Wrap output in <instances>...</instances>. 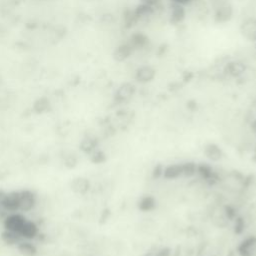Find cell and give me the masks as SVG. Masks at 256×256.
I'll use <instances>...</instances> for the list:
<instances>
[{
    "instance_id": "cell-1",
    "label": "cell",
    "mask_w": 256,
    "mask_h": 256,
    "mask_svg": "<svg viewBox=\"0 0 256 256\" xmlns=\"http://www.w3.org/2000/svg\"><path fill=\"white\" fill-rule=\"evenodd\" d=\"M27 217L24 215V213L21 212H13L7 213L3 218V228L5 230L13 231L18 233L20 235V231L22 230Z\"/></svg>"
},
{
    "instance_id": "cell-2",
    "label": "cell",
    "mask_w": 256,
    "mask_h": 256,
    "mask_svg": "<svg viewBox=\"0 0 256 256\" xmlns=\"http://www.w3.org/2000/svg\"><path fill=\"white\" fill-rule=\"evenodd\" d=\"M0 208L7 213L20 212V190H13L5 192L1 201Z\"/></svg>"
},
{
    "instance_id": "cell-3",
    "label": "cell",
    "mask_w": 256,
    "mask_h": 256,
    "mask_svg": "<svg viewBox=\"0 0 256 256\" xmlns=\"http://www.w3.org/2000/svg\"><path fill=\"white\" fill-rule=\"evenodd\" d=\"M37 204V195L29 189L20 190V212L27 213L32 211Z\"/></svg>"
},
{
    "instance_id": "cell-4",
    "label": "cell",
    "mask_w": 256,
    "mask_h": 256,
    "mask_svg": "<svg viewBox=\"0 0 256 256\" xmlns=\"http://www.w3.org/2000/svg\"><path fill=\"white\" fill-rule=\"evenodd\" d=\"M233 15V8L228 0H218V4L215 6L214 19L217 23H225L231 19Z\"/></svg>"
},
{
    "instance_id": "cell-5",
    "label": "cell",
    "mask_w": 256,
    "mask_h": 256,
    "mask_svg": "<svg viewBox=\"0 0 256 256\" xmlns=\"http://www.w3.org/2000/svg\"><path fill=\"white\" fill-rule=\"evenodd\" d=\"M240 33L246 40L256 42V17H249L242 21Z\"/></svg>"
},
{
    "instance_id": "cell-6",
    "label": "cell",
    "mask_w": 256,
    "mask_h": 256,
    "mask_svg": "<svg viewBox=\"0 0 256 256\" xmlns=\"http://www.w3.org/2000/svg\"><path fill=\"white\" fill-rule=\"evenodd\" d=\"M135 92L136 87L134 84L130 82L122 83L115 92V99L118 102H127L134 96Z\"/></svg>"
},
{
    "instance_id": "cell-7",
    "label": "cell",
    "mask_w": 256,
    "mask_h": 256,
    "mask_svg": "<svg viewBox=\"0 0 256 256\" xmlns=\"http://www.w3.org/2000/svg\"><path fill=\"white\" fill-rule=\"evenodd\" d=\"M240 256H254L256 254V236H248L237 247Z\"/></svg>"
},
{
    "instance_id": "cell-8",
    "label": "cell",
    "mask_w": 256,
    "mask_h": 256,
    "mask_svg": "<svg viewBox=\"0 0 256 256\" xmlns=\"http://www.w3.org/2000/svg\"><path fill=\"white\" fill-rule=\"evenodd\" d=\"M156 76V70L150 65L140 66L135 72V79L139 83L151 82Z\"/></svg>"
},
{
    "instance_id": "cell-9",
    "label": "cell",
    "mask_w": 256,
    "mask_h": 256,
    "mask_svg": "<svg viewBox=\"0 0 256 256\" xmlns=\"http://www.w3.org/2000/svg\"><path fill=\"white\" fill-rule=\"evenodd\" d=\"M39 227L33 221L27 218L22 230L20 231V236L25 240H34L39 235Z\"/></svg>"
},
{
    "instance_id": "cell-10",
    "label": "cell",
    "mask_w": 256,
    "mask_h": 256,
    "mask_svg": "<svg viewBox=\"0 0 256 256\" xmlns=\"http://www.w3.org/2000/svg\"><path fill=\"white\" fill-rule=\"evenodd\" d=\"M204 155L206 156L207 159H209L210 161L213 162H216L219 161L223 158L224 153L223 150L221 149L220 146H218L215 143H209L204 147Z\"/></svg>"
},
{
    "instance_id": "cell-11",
    "label": "cell",
    "mask_w": 256,
    "mask_h": 256,
    "mask_svg": "<svg viewBox=\"0 0 256 256\" xmlns=\"http://www.w3.org/2000/svg\"><path fill=\"white\" fill-rule=\"evenodd\" d=\"M162 176L167 180H174L183 177V166L181 164H171L163 168Z\"/></svg>"
},
{
    "instance_id": "cell-12",
    "label": "cell",
    "mask_w": 256,
    "mask_h": 256,
    "mask_svg": "<svg viewBox=\"0 0 256 256\" xmlns=\"http://www.w3.org/2000/svg\"><path fill=\"white\" fill-rule=\"evenodd\" d=\"M134 52V49L129 43H123L117 46L113 51V59L117 62H123L129 58Z\"/></svg>"
},
{
    "instance_id": "cell-13",
    "label": "cell",
    "mask_w": 256,
    "mask_h": 256,
    "mask_svg": "<svg viewBox=\"0 0 256 256\" xmlns=\"http://www.w3.org/2000/svg\"><path fill=\"white\" fill-rule=\"evenodd\" d=\"M169 18H170V22L172 24L181 23L185 18V9L183 5L172 3L171 9H170Z\"/></svg>"
},
{
    "instance_id": "cell-14",
    "label": "cell",
    "mask_w": 256,
    "mask_h": 256,
    "mask_svg": "<svg viewBox=\"0 0 256 256\" xmlns=\"http://www.w3.org/2000/svg\"><path fill=\"white\" fill-rule=\"evenodd\" d=\"M245 70H246L245 65L242 62L239 61H231L225 67V72L232 77L241 76L245 72Z\"/></svg>"
},
{
    "instance_id": "cell-15",
    "label": "cell",
    "mask_w": 256,
    "mask_h": 256,
    "mask_svg": "<svg viewBox=\"0 0 256 256\" xmlns=\"http://www.w3.org/2000/svg\"><path fill=\"white\" fill-rule=\"evenodd\" d=\"M17 250L19 251L20 254H22L24 256H35L38 252V249L35 244L31 242V240H25L23 239L22 241H20L17 246Z\"/></svg>"
},
{
    "instance_id": "cell-16",
    "label": "cell",
    "mask_w": 256,
    "mask_h": 256,
    "mask_svg": "<svg viewBox=\"0 0 256 256\" xmlns=\"http://www.w3.org/2000/svg\"><path fill=\"white\" fill-rule=\"evenodd\" d=\"M0 237H1L2 241L6 245H9V246H17V244L20 241L23 240V238L21 237L18 233L9 231V230H5V229L1 232V236Z\"/></svg>"
},
{
    "instance_id": "cell-17",
    "label": "cell",
    "mask_w": 256,
    "mask_h": 256,
    "mask_svg": "<svg viewBox=\"0 0 256 256\" xmlns=\"http://www.w3.org/2000/svg\"><path fill=\"white\" fill-rule=\"evenodd\" d=\"M71 187H72V190L74 192H76V193L83 194V193H86V192L89 190L90 183H89L88 179H86V178L78 177V178H75L72 181Z\"/></svg>"
},
{
    "instance_id": "cell-18",
    "label": "cell",
    "mask_w": 256,
    "mask_h": 256,
    "mask_svg": "<svg viewBox=\"0 0 256 256\" xmlns=\"http://www.w3.org/2000/svg\"><path fill=\"white\" fill-rule=\"evenodd\" d=\"M134 50L141 49L145 47L148 43V38L143 33H133L130 37V41L128 42Z\"/></svg>"
},
{
    "instance_id": "cell-19",
    "label": "cell",
    "mask_w": 256,
    "mask_h": 256,
    "mask_svg": "<svg viewBox=\"0 0 256 256\" xmlns=\"http://www.w3.org/2000/svg\"><path fill=\"white\" fill-rule=\"evenodd\" d=\"M156 207V200L151 195H145L138 201V208L143 212L152 211Z\"/></svg>"
},
{
    "instance_id": "cell-20",
    "label": "cell",
    "mask_w": 256,
    "mask_h": 256,
    "mask_svg": "<svg viewBox=\"0 0 256 256\" xmlns=\"http://www.w3.org/2000/svg\"><path fill=\"white\" fill-rule=\"evenodd\" d=\"M135 14V17L137 19V21L139 19H143V18H148L149 16H151L154 13V8L149 6L147 4L141 3L140 5H138L136 7V9L133 11Z\"/></svg>"
},
{
    "instance_id": "cell-21",
    "label": "cell",
    "mask_w": 256,
    "mask_h": 256,
    "mask_svg": "<svg viewBox=\"0 0 256 256\" xmlns=\"http://www.w3.org/2000/svg\"><path fill=\"white\" fill-rule=\"evenodd\" d=\"M33 109L36 113L41 114V113H44L47 112L50 109V102L49 99H47L46 97H40L38 98L34 104H33Z\"/></svg>"
},
{
    "instance_id": "cell-22",
    "label": "cell",
    "mask_w": 256,
    "mask_h": 256,
    "mask_svg": "<svg viewBox=\"0 0 256 256\" xmlns=\"http://www.w3.org/2000/svg\"><path fill=\"white\" fill-rule=\"evenodd\" d=\"M183 177H191L197 173V165L193 162L182 163Z\"/></svg>"
},
{
    "instance_id": "cell-23",
    "label": "cell",
    "mask_w": 256,
    "mask_h": 256,
    "mask_svg": "<svg viewBox=\"0 0 256 256\" xmlns=\"http://www.w3.org/2000/svg\"><path fill=\"white\" fill-rule=\"evenodd\" d=\"M197 173H199L206 180H209V179L213 178V176H214V172H213L212 168L208 165L197 166Z\"/></svg>"
},
{
    "instance_id": "cell-24",
    "label": "cell",
    "mask_w": 256,
    "mask_h": 256,
    "mask_svg": "<svg viewBox=\"0 0 256 256\" xmlns=\"http://www.w3.org/2000/svg\"><path fill=\"white\" fill-rule=\"evenodd\" d=\"M244 227H245V224H244V221L242 218H236L235 219V225H234V230H235V232L237 234H241L244 230Z\"/></svg>"
},
{
    "instance_id": "cell-25",
    "label": "cell",
    "mask_w": 256,
    "mask_h": 256,
    "mask_svg": "<svg viewBox=\"0 0 256 256\" xmlns=\"http://www.w3.org/2000/svg\"><path fill=\"white\" fill-rule=\"evenodd\" d=\"M171 252L172 250L169 247H162L155 252L154 256H171Z\"/></svg>"
},
{
    "instance_id": "cell-26",
    "label": "cell",
    "mask_w": 256,
    "mask_h": 256,
    "mask_svg": "<svg viewBox=\"0 0 256 256\" xmlns=\"http://www.w3.org/2000/svg\"><path fill=\"white\" fill-rule=\"evenodd\" d=\"M161 2V0H141V3H144V4H147L149 6L151 7H155L157 6L159 3Z\"/></svg>"
},
{
    "instance_id": "cell-27",
    "label": "cell",
    "mask_w": 256,
    "mask_h": 256,
    "mask_svg": "<svg viewBox=\"0 0 256 256\" xmlns=\"http://www.w3.org/2000/svg\"><path fill=\"white\" fill-rule=\"evenodd\" d=\"M172 3H176V4H180V5H186V4H189L191 3L193 0H170Z\"/></svg>"
},
{
    "instance_id": "cell-28",
    "label": "cell",
    "mask_w": 256,
    "mask_h": 256,
    "mask_svg": "<svg viewBox=\"0 0 256 256\" xmlns=\"http://www.w3.org/2000/svg\"><path fill=\"white\" fill-rule=\"evenodd\" d=\"M251 130L256 134V119L251 122Z\"/></svg>"
},
{
    "instance_id": "cell-29",
    "label": "cell",
    "mask_w": 256,
    "mask_h": 256,
    "mask_svg": "<svg viewBox=\"0 0 256 256\" xmlns=\"http://www.w3.org/2000/svg\"><path fill=\"white\" fill-rule=\"evenodd\" d=\"M4 193H5V191L2 190V189H0V201H1V199H2L3 195H4Z\"/></svg>"
},
{
    "instance_id": "cell-30",
    "label": "cell",
    "mask_w": 256,
    "mask_h": 256,
    "mask_svg": "<svg viewBox=\"0 0 256 256\" xmlns=\"http://www.w3.org/2000/svg\"><path fill=\"white\" fill-rule=\"evenodd\" d=\"M255 48H256V42H255Z\"/></svg>"
}]
</instances>
